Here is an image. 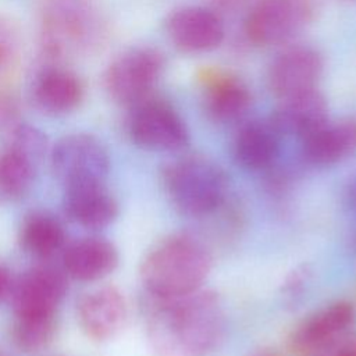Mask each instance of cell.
I'll return each mask as SVG.
<instances>
[{
    "label": "cell",
    "instance_id": "obj_13",
    "mask_svg": "<svg viewBox=\"0 0 356 356\" xmlns=\"http://www.w3.org/2000/svg\"><path fill=\"white\" fill-rule=\"evenodd\" d=\"M68 291L67 274L51 266H36L14 281L11 302L18 316H56Z\"/></svg>",
    "mask_w": 356,
    "mask_h": 356
},
{
    "label": "cell",
    "instance_id": "obj_20",
    "mask_svg": "<svg viewBox=\"0 0 356 356\" xmlns=\"http://www.w3.org/2000/svg\"><path fill=\"white\" fill-rule=\"evenodd\" d=\"M65 214L85 228H104L118 216L117 199L104 184L67 186L63 197Z\"/></svg>",
    "mask_w": 356,
    "mask_h": 356
},
{
    "label": "cell",
    "instance_id": "obj_12",
    "mask_svg": "<svg viewBox=\"0 0 356 356\" xmlns=\"http://www.w3.org/2000/svg\"><path fill=\"white\" fill-rule=\"evenodd\" d=\"M85 96L81 76L63 63L46 61L35 72L29 99L43 114L60 117L76 110Z\"/></svg>",
    "mask_w": 356,
    "mask_h": 356
},
{
    "label": "cell",
    "instance_id": "obj_22",
    "mask_svg": "<svg viewBox=\"0 0 356 356\" xmlns=\"http://www.w3.org/2000/svg\"><path fill=\"white\" fill-rule=\"evenodd\" d=\"M36 164L6 147L0 153V203L22 197L32 186Z\"/></svg>",
    "mask_w": 356,
    "mask_h": 356
},
{
    "label": "cell",
    "instance_id": "obj_10",
    "mask_svg": "<svg viewBox=\"0 0 356 356\" xmlns=\"http://www.w3.org/2000/svg\"><path fill=\"white\" fill-rule=\"evenodd\" d=\"M164 31L175 49L189 54L211 51L225 38L222 17L211 7L202 6L172 10L164 19Z\"/></svg>",
    "mask_w": 356,
    "mask_h": 356
},
{
    "label": "cell",
    "instance_id": "obj_21",
    "mask_svg": "<svg viewBox=\"0 0 356 356\" xmlns=\"http://www.w3.org/2000/svg\"><path fill=\"white\" fill-rule=\"evenodd\" d=\"M19 243L26 253L38 259H49L63 249L65 231L51 213L32 211L21 224Z\"/></svg>",
    "mask_w": 356,
    "mask_h": 356
},
{
    "label": "cell",
    "instance_id": "obj_24",
    "mask_svg": "<svg viewBox=\"0 0 356 356\" xmlns=\"http://www.w3.org/2000/svg\"><path fill=\"white\" fill-rule=\"evenodd\" d=\"M21 60V36L15 24L0 13V92L10 89Z\"/></svg>",
    "mask_w": 356,
    "mask_h": 356
},
{
    "label": "cell",
    "instance_id": "obj_15",
    "mask_svg": "<svg viewBox=\"0 0 356 356\" xmlns=\"http://www.w3.org/2000/svg\"><path fill=\"white\" fill-rule=\"evenodd\" d=\"M282 138L270 118L245 121L232 138V159L246 171L267 172L278 160Z\"/></svg>",
    "mask_w": 356,
    "mask_h": 356
},
{
    "label": "cell",
    "instance_id": "obj_28",
    "mask_svg": "<svg viewBox=\"0 0 356 356\" xmlns=\"http://www.w3.org/2000/svg\"><path fill=\"white\" fill-rule=\"evenodd\" d=\"M341 204L348 214H350L352 217H356V172H353L348 178V181L342 188Z\"/></svg>",
    "mask_w": 356,
    "mask_h": 356
},
{
    "label": "cell",
    "instance_id": "obj_11",
    "mask_svg": "<svg viewBox=\"0 0 356 356\" xmlns=\"http://www.w3.org/2000/svg\"><path fill=\"white\" fill-rule=\"evenodd\" d=\"M324 60L321 53L306 44L289 46L280 51L267 70L270 92L280 100L318 89Z\"/></svg>",
    "mask_w": 356,
    "mask_h": 356
},
{
    "label": "cell",
    "instance_id": "obj_7",
    "mask_svg": "<svg viewBox=\"0 0 356 356\" xmlns=\"http://www.w3.org/2000/svg\"><path fill=\"white\" fill-rule=\"evenodd\" d=\"M127 132L136 146L152 152H179L191 139L179 113L154 95L128 107Z\"/></svg>",
    "mask_w": 356,
    "mask_h": 356
},
{
    "label": "cell",
    "instance_id": "obj_26",
    "mask_svg": "<svg viewBox=\"0 0 356 356\" xmlns=\"http://www.w3.org/2000/svg\"><path fill=\"white\" fill-rule=\"evenodd\" d=\"M313 282V268L310 264H299L284 280L281 299L285 307H296L305 299Z\"/></svg>",
    "mask_w": 356,
    "mask_h": 356
},
{
    "label": "cell",
    "instance_id": "obj_23",
    "mask_svg": "<svg viewBox=\"0 0 356 356\" xmlns=\"http://www.w3.org/2000/svg\"><path fill=\"white\" fill-rule=\"evenodd\" d=\"M56 332V316H15L13 341L24 352H39L46 348Z\"/></svg>",
    "mask_w": 356,
    "mask_h": 356
},
{
    "label": "cell",
    "instance_id": "obj_30",
    "mask_svg": "<svg viewBox=\"0 0 356 356\" xmlns=\"http://www.w3.org/2000/svg\"><path fill=\"white\" fill-rule=\"evenodd\" d=\"M245 1L246 0H211V8L222 17V13L234 11L238 7H241Z\"/></svg>",
    "mask_w": 356,
    "mask_h": 356
},
{
    "label": "cell",
    "instance_id": "obj_32",
    "mask_svg": "<svg viewBox=\"0 0 356 356\" xmlns=\"http://www.w3.org/2000/svg\"><path fill=\"white\" fill-rule=\"evenodd\" d=\"M350 248L356 253V224H355V227L352 229V234H350Z\"/></svg>",
    "mask_w": 356,
    "mask_h": 356
},
{
    "label": "cell",
    "instance_id": "obj_9",
    "mask_svg": "<svg viewBox=\"0 0 356 356\" xmlns=\"http://www.w3.org/2000/svg\"><path fill=\"white\" fill-rule=\"evenodd\" d=\"M356 323L349 300H335L305 317L291 332L289 348L300 355L327 353L341 345Z\"/></svg>",
    "mask_w": 356,
    "mask_h": 356
},
{
    "label": "cell",
    "instance_id": "obj_14",
    "mask_svg": "<svg viewBox=\"0 0 356 356\" xmlns=\"http://www.w3.org/2000/svg\"><path fill=\"white\" fill-rule=\"evenodd\" d=\"M200 90L203 110L207 118L217 124L242 121L252 104V93L246 82L228 71H203Z\"/></svg>",
    "mask_w": 356,
    "mask_h": 356
},
{
    "label": "cell",
    "instance_id": "obj_17",
    "mask_svg": "<svg viewBox=\"0 0 356 356\" xmlns=\"http://www.w3.org/2000/svg\"><path fill=\"white\" fill-rule=\"evenodd\" d=\"M356 153V118L328 120L300 139V159L309 167L335 165Z\"/></svg>",
    "mask_w": 356,
    "mask_h": 356
},
{
    "label": "cell",
    "instance_id": "obj_16",
    "mask_svg": "<svg viewBox=\"0 0 356 356\" xmlns=\"http://www.w3.org/2000/svg\"><path fill=\"white\" fill-rule=\"evenodd\" d=\"M76 306L82 331L96 341H106L117 335L128 317L124 293L111 285L85 293Z\"/></svg>",
    "mask_w": 356,
    "mask_h": 356
},
{
    "label": "cell",
    "instance_id": "obj_29",
    "mask_svg": "<svg viewBox=\"0 0 356 356\" xmlns=\"http://www.w3.org/2000/svg\"><path fill=\"white\" fill-rule=\"evenodd\" d=\"M13 285H14V280L10 274V271L0 264V303L10 298L11 291H13Z\"/></svg>",
    "mask_w": 356,
    "mask_h": 356
},
{
    "label": "cell",
    "instance_id": "obj_5",
    "mask_svg": "<svg viewBox=\"0 0 356 356\" xmlns=\"http://www.w3.org/2000/svg\"><path fill=\"white\" fill-rule=\"evenodd\" d=\"M318 0H254L243 19V38L252 46L286 43L314 19Z\"/></svg>",
    "mask_w": 356,
    "mask_h": 356
},
{
    "label": "cell",
    "instance_id": "obj_25",
    "mask_svg": "<svg viewBox=\"0 0 356 356\" xmlns=\"http://www.w3.org/2000/svg\"><path fill=\"white\" fill-rule=\"evenodd\" d=\"M6 147L13 149L38 164L46 154L47 138L39 128L26 122H18L7 134Z\"/></svg>",
    "mask_w": 356,
    "mask_h": 356
},
{
    "label": "cell",
    "instance_id": "obj_2",
    "mask_svg": "<svg viewBox=\"0 0 356 356\" xmlns=\"http://www.w3.org/2000/svg\"><path fill=\"white\" fill-rule=\"evenodd\" d=\"M213 267L207 245L193 234H171L154 243L140 264L143 293L172 298L204 286Z\"/></svg>",
    "mask_w": 356,
    "mask_h": 356
},
{
    "label": "cell",
    "instance_id": "obj_1",
    "mask_svg": "<svg viewBox=\"0 0 356 356\" xmlns=\"http://www.w3.org/2000/svg\"><path fill=\"white\" fill-rule=\"evenodd\" d=\"M143 316L147 339L157 356H210L225 339L222 300L204 286L172 298L143 293Z\"/></svg>",
    "mask_w": 356,
    "mask_h": 356
},
{
    "label": "cell",
    "instance_id": "obj_31",
    "mask_svg": "<svg viewBox=\"0 0 356 356\" xmlns=\"http://www.w3.org/2000/svg\"><path fill=\"white\" fill-rule=\"evenodd\" d=\"M249 356H280V353L275 349H271V348H261V349L253 352Z\"/></svg>",
    "mask_w": 356,
    "mask_h": 356
},
{
    "label": "cell",
    "instance_id": "obj_3",
    "mask_svg": "<svg viewBox=\"0 0 356 356\" xmlns=\"http://www.w3.org/2000/svg\"><path fill=\"white\" fill-rule=\"evenodd\" d=\"M107 35L96 0H43L39 43L44 61L63 63L95 53Z\"/></svg>",
    "mask_w": 356,
    "mask_h": 356
},
{
    "label": "cell",
    "instance_id": "obj_6",
    "mask_svg": "<svg viewBox=\"0 0 356 356\" xmlns=\"http://www.w3.org/2000/svg\"><path fill=\"white\" fill-rule=\"evenodd\" d=\"M164 67L165 58L159 49L134 46L108 63L103 85L115 103L131 107L153 95Z\"/></svg>",
    "mask_w": 356,
    "mask_h": 356
},
{
    "label": "cell",
    "instance_id": "obj_27",
    "mask_svg": "<svg viewBox=\"0 0 356 356\" xmlns=\"http://www.w3.org/2000/svg\"><path fill=\"white\" fill-rule=\"evenodd\" d=\"M19 121V103L10 90L0 92V132L8 134Z\"/></svg>",
    "mask_w": 356,
    "mask_h": 356
},
{
    "label": "cell",
    "instance_id": "obj_8",
    "mask_svg": "<svg viewBox=\"0 0 356 356\" xmlns=\"http://www.w3.org/2000/svg\"><path fill=\"white\" fill-rule=\"evenodd\" d=\"M50 164L64 188L83 184H103L110 171L106 146L85 132L60 138L50 150Z\"/></svg>",
    "mask_w": 356,
    "mask_h": 356
},
{
    "label": "cell",
    "instance_id": "obj_19",
    "mask_svg": "<svg viewBox=\"0 0 356 356\" xmlns=\"http://www.w3.org/2000/svg\"><path fill=\"white\" fill-rule=\"evenodd\" d=\"M120 261L114 243L104 238H83L70 243L63 253V270L76 281H97L111 274Z\"/></svg>",
    "mask_w": 356,
    "mask_h": 356
},
{
    "label": "cell",
    "instance_id": "obj_18",
    "mask_svg": "<svg viewBox=\"0 0 356 356\" xmlns=\"http://www.w3.org/2000/svg\"><path fill=\"white\" fill-rule=\"evenodd\" d=\"M270 120L282 136L300 140L330 120L328 103L318 89L293 95L278 100Z\"/></svg>",
    "mask_w": 356,
    "mask_h": 356
},
{
    "label": "cell",
    "instance_id": "obj_4",
    "mask_svg": "<svg viewBox=\"0 0 356 356\" xmlns=\"http://www.w3.org/2000/svg\"><path fill=\"white\" fill-rule=\"evenodd\" d=\"M161 181L175 210L192 218L217 213L229 195L225 171L204 156L189 154L168 161L161 170Z\"/></svg>",
    "mask_w": 356,
    "mask_h": 356
}]
</instances>
